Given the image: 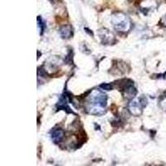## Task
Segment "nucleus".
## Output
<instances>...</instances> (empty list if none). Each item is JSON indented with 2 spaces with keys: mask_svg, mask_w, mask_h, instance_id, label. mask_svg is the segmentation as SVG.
I'll use <instances>...</instances> for the list:
<instances>
[{
  "mask_svg": "<svg viewBox=\"0 0 166 166\" xmlns=\"http://www.w3.org/2000/svg\"><path fill=\"white\" fill-rule=\"evenodd\" d=\"M51 137L53 142H55L56 144H58L62 142L64 138V131L62 129H55L52 131Z\"/></svg>",
  "mask_w": 166,
  "mask_h": 166,
  "instance_id": "5",
  "label": "nucleus"
},
{
  "mask_svg": "<svg viewBox=\"0 0 166 166\" xmlns=\"http://www.w3.org/2000/svg\"><path fill=\"white\" fill-rule=\"evenodd\" d=\"M107 97L100 91H95L91 96V106L89 112L92 115H102L105 112Z\"/></svg>",
  "mask_w": 166,
  "mask_h": 166,
  "instance_id": "1",
  "label": "nucleus"
},
{
  "mask_svg": "<svg viewBox=\"0 0 166 166\" xmlns=\"http://www.w3.org/2000/svg\"><path fill=\"white\" fill-rule=\"evenodd\" d=\"M112 24L114 27L120 32H127L130 28V22L123 13H116L112 15Z\"/></svg>",
  "mask_w": 166,
  "mask_h": 166,
  "instance_id": "2",
  "label": "nucleus"
},
{
  "mask_svg": "<svg viewBox=\"0 0 166 166\" xmlns=\"http://www.w3.org/2000/svg\"><path fill=\"white\" fill-rule=\"evenodd\" d=\"M163 21H164V24H165V26H166V16L163 18Z\"/></svg>",
  "mask_w": 166,
  "mask_h": 166,
  "instance_id": "10",
  "label": "nucleus"
},
{
  "mask_svg": "<svg viewBox=\"0 0 166 166\" xmlns=\"http://www.w3.org/2000/svg\"><path fill=\"white\" fill-rule=\"evenodd\" d=\"M60 34L62 38H70L73 35V29L71 25H64L60 28Z\"/></svg>",
  "mask_w": 166,
  "mask_h": 166,
  "instance_id": "6",
  "label": "nucleus"
},
{
  "mask_svg": "<svg viewBox=\"0 0 166 166\" xmlns=\"http://www.w3.org/2000/svg\"><path fill=\"white\" fill-rule=\"evenodd\" d=\"M136 93H137V91L133 86V85H129L126 86V88H125V96L126 98H129V99L134 98Z\"/></svg>",
  "mask_w": 166,
  "mask_h": 166,
  "instance_id": "7",
  "label": "nucleus"
},
{
  "mask_svg": "<svg viewBox=\"0 0 166 166\" xmlns=\"http://www.w3.org/2000/svg\"><path fill=\"white\" fill-rule=\"evenodd\" d=\"M99 36L103 44H109L114 40V35L108 29H101L99 31Z\"/></svg>",
  "mask_w": 166,
  "mask_h": 166,
  "instance_id": "4",
  "label": "nucleus"
},
{
  "mask_svg": "<svg viewBox=\"0 0 166 166\" xmlns=\"http://www.w3.org/2000/svg\"><path fill=\"white\" fill-rule=\"evenodd\" d=\"M44 24L41 19V18H38V31H39V34L42 35L43 34V31H44V27H43V25Z\"/></svg>",
  "mask_w": 166,
  "mask_h": 166,
  "instance_id": "8",
  "label": "nucleus"
},
{
  "mask_svg": "<svg viewBox=\"0 0 166 166\" xmlns=\"http://www.w3.org/2000/svg\"><path fill=\"white\" fill-rule=\"evenodd\" d=\"M100 87L102 88V89H103V90H107V91H111V88H112V86H111V84H102V85H101L100 86Z\"/></svg>",
  "mask_w": 166,
  "mask_h": 166,
  "instance_id": "9",
  "label": "nucleus"
},
{
  "mask_svg": "<svg viewBox=\"0 0 166 166\" xmlns=\"http://www.w3.org/2000/svg\"><path fill=\"white\" fill-rule=\"evenodd\" d=\"M147 105V100L145 97H141L140 98L133 99L129 104V111L132 115L135 116H139L142 112V109Z\"/></svg>",
  "mask_w": 166,
  "mask_h": 166,
  "instance_id": "3",
  "label": "nucleus"
}]
</instances>
